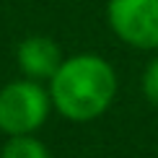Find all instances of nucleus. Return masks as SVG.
<instances>
[{
	"instance_id": "nucleus-3",
	"label": "nucleus",
	"mask_w": 158,
	"mask_h": 158,
	"mask_svg": "<svg viewBox=\"0 0 158 158\" xmlns=\"http://www.w3.org/2000/svg\"><path fill=\"white\" fill-rule=\"evenodd\" d=\"M106 21L127 47L158 52V0H109Z\"/></svg>"
},
{
	"instance_id": "nucleus-4",
	"label": "nucleus",
	"mask_w": 158,
	"mask_h": 158,
	"mask_svg": "<svg viewBox=\"0 0 158 158\" xmlns=\"http://www.w3.org/2000/svg\"><path fill=\"white\" fill-rule=\"evenodd\" d=\"M62 52L57 47L55 39L34 34V36H26L16 49V65L21 70L23 78H31V81H49L52 75L57 73V68L62 65Z\"/></svg>"
},
{
	"instance_id": "nucleus-1",
	"label": "nucleus",
	"mask_w": 158,
	"mask_h": 158,
	"mask_svg": "<svg viewBox=\"0 0 158 158\" xmlns=\"http://www.w3.org/2000/svg\"><path fill=\"white\" fill-rule=\"evenodd\" d=\"M117 88L114 65L91 52L65 57L47 85L52 109L70 122H94L106 114L117 98Z\"/></svg>"
},
{
	"instance_id": "nucleus-6",
	"label": "nucleus",
	"mask_w": 158,
	"mask_h": 158,
	"mask_svg": "<svg viewBox=\"0 0 158 158\" xmlns=\"http://www.w3.org/2000/svg\"><path fill=\"white\" fill-rule=\"evenodd\" d=\"M140 88H143V96H145L153 106H158V55L145 65L143 78H140Z\"/></svg>"
},
{
	"instance_id": "nucleus-5",
	"label": "nucleus",
	"mask_w": 158,
	"mask_h": 158,
	"mask_svg": "<svg viewBox=\"0 0 158 158\" xmlns=\"http://www.w3.org/2000/svg\"><path fill=\"white\" fill-rule=\"evenodd\" d=\"M0 158H49V150L36 135H16L5 140Z\"/></svg>"
},
{
	"instance_id": "nucleus-2",
	"label": "nucleus",
	"mask_w": 158,
	"mask_h": 158,
	"mask_svg": "<svg viewBox=\"0 0 158 158\" xmlns=\"http://www.w3.org/2000/svg\"><path fill=\"white\" fill-rule=\"evenodd\" d=\"M52 98L39 81L18 78L0 88V132L5 137L36 135L49 119Z\"/></svg>"
}]
</instances>
